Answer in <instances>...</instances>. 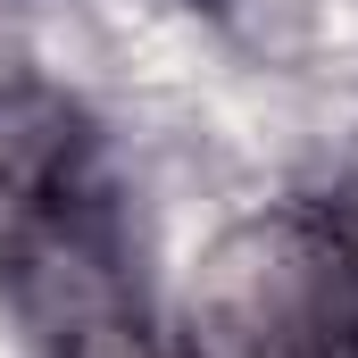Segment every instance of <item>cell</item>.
I'll list each match as a JSON object with an SVG mask.
<instances>
[{
    "instance_id": "obj_2",
    "label": "cell",
    "mask_w": 358,
    "mask_h": 358,
    "mask_svg": "<svg viewBox=\"0 0 358 358\" xmlns=\"http://www.w3.org/2000/svg\"><path fill=\"white\" fill-rule=\"evenodd\" d=\"M183 358H358V225L334 200L234 217L183 283Z\"/></svg>"
},
{
    "instance_id": "obj_3",
    "label": "cell",
    "mask_w": 358,
    "mask_h": 358,
    "mask_svg": "<svg viewBox=\"0 0 358 358\" xmlns=\"http://www.w3.org/2000/svg\"><path fill=\"white\" fill-rule=\"evenodd\" d=\"M200 8H225V0H200Z\"/></svg>"
},
{
    "instance_id": "obj_1",
    "label": "cell",
    "mask_w": 358,
    "mask_h": 358,
    "mask_svg": "<svg viewBox=\"0 0 358 358\" xmlns=\"http://www.w3.org/2000/svg\"><path fill=\"white\" fill-rule=\"evenodd\" d=\"M0 300L34 358H167L100 134L50 84H0Z\"/></svg>"
}]
</instances>
